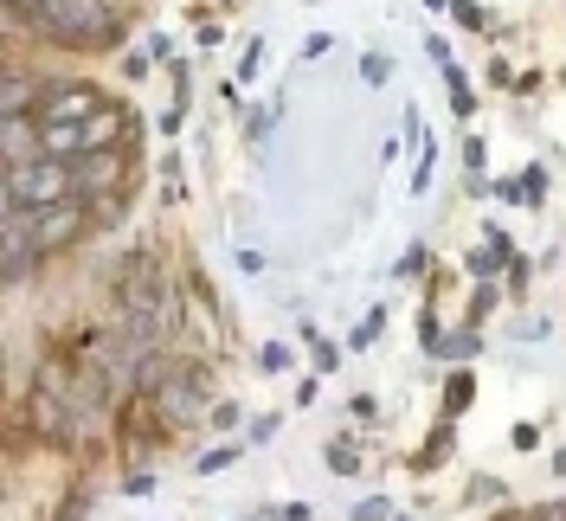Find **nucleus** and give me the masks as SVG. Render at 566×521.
<instances>
[{
	"mask_svg": "<svg viewBox=\"0 0 566 521\" xmlns=\"http://www.w3.org/2000/svg\"><path fill=\"white\" fill-rule=\"evenodd\" d=\"M515 335H522V342H541V335H547V315H522Z\"/></svg>",
	"mask_w": 566,
	"mask_h": 521,
	"instance_id": "12",
	"label": "nucleus"
},
{
	"mask_svg": "<svg viewBox=\"0 0 566 521\" xmlns=\"http://www.w3.org/2000/svg\"><path fill=\"white\" fill-rule=\"evenodd\" d=\"M387 59H380V52H374V59H360V77H367V84H387Z\"/></svg>",
	"mask_w": 566,
	"mask_h": 521,
	"instance_id": "14",
	"label": "nucleus"
},
{
	"mask_svg": "<svg viewBox=\"0 0 566 521\" xmlns=\"http://www.w3.org/2000/svg\"><path fill=\"white\" fill-rule=\"evenodd\" d=\"M348 521H387V496H367V502H360Z\"/></svg>",
	"mask_w": 566,
	"mask_h": 521,
	"instance_id": "10",
	"label": "nucleus"
},
{
	"mask_svg": "<svg viewBox=\"0 0 566 521\" xmlns=\"http://www.w3.org/2000/svg\"><path fill=\"white\" fill-rule=\"evenodd\" d=\"M104 110H116V104H109L97 84H71L65 77V84L39 104V123H91V116H104Z\"/></svg>",
	"mask_w": 566,
	"mask_h": 521,
	"instance_id": "6",
	"label": "nucleus"
},
{
	"mask_svg": "<svg viewBox=\"0 0 566 521\" xmlns=\"http://www.w3.org/2000/svg\"><path fill=\"white\" fill-rule=\"evenodd\" d=\"M328 463H335V477H354V470H360V457L348 451V438H335V445H328Z\"/></svg>",
	"mask_w": 566,
	"mask_h": 521,
	"instance_id": "7",
	"label": "nucleus"
},
{
	"mask_svg": "<svg viewBox=\"0 0 566 521\" xmlns=\"http://www.w3.org/2000/svg\"><path fill=\"white\" fill-rule=\"evenodd\" d=\"M123 180H129V155H123V148L77 155V161H71V194H77L84 207H109V200H123Z\"/></svg>",
	"mask_w": 566,
	"mask_h": 521,
	"instance_id": "5",
	"label": "nucleus"
},
{
	"mask_svg": "<svg viewBox=\"0 0 566 521\" xmlns=\"http://www.w3.org/2000/svg\"><path fill=\"white\" fill-rule=\"evenodd\" d=\"M258 361H264V374H283V367H290V347H277V342H271L264 354H258Z\"/></svg>",
	"mask_w": 566,
	"mask_h": 521,
	"instance_id": "13",
	"label": "nucleus"
},
{
	"mask_svg": "<svg viewBox=\"0 0 566 521\" xmlns=\"http://www.w3.org/2000/svg\"><path fill=\"white\" fill-rule=\"evenodd\" d=\"M271 521H310V502H290V509H271Z\"/></svg>",
	"mask_w": 566,
	"mask_h": 521,
	"instance_id": "16",
	"label": "nucleus"
},
{
	"mask_svg": "<svg viewBox=\"0 0 566 521\" xmlns=\"http://www.w3.org/2000/svg\"><path fill=\"white\" fill-rule=\"evenodd\" d=\"M554 477H566V445H560V451H554Z\"/></svg>",
	"mask_w": 566,
	"mask_h": 521,
	"instance_id": "17",
	"label": "nucleus"
},
{
	"mask_svg": "<svg viewBox=\"0 0 566 521\" xmlns=\"http://www.w3.org/2000/svg\"><path fill=\"white\" fill-rule=\"evenodd\" d=\"M424 264H431V251H424V244H412V251H406V258L392 264V278H419Z\"/></svg>",
	"mask_w": 566,
	"mask_h": 521,
	"instance_id": "8",
	"label": "nucleus"
},
{
	"mask_svg": "<svg viewBox=\"0 0 566 521\" xmlns=\"http://www.w3.org/2000/svg\"><path fill=\"white\" fill-rule=\"evenodd\" d=\"M392 521H412V515H392Z\"/></svg>",
	"mask_w": 566,
	"mask_h": 521,
	"instance_id": "18",
	"label": "nucleus"
},
{
	"mask_svg": "<svg viewBox=\"0 0 566 521\" xmlns=\"http://www.w3.org/2000/svg\"><path fill=\"white\" fill-rule=\"evenodd\" d=\"M502 521H509V515H502Z\"/></svg>",
	"mask_w": 566,
	"mask_h": 521,
	"instance_id": "19",
	"label": "nucleus"
},
{
	"mask_svg": "<svg viewBox=\"0 0 566 521\" xmlns=\"http://www.w3.org/2000/svg\"><path fill=\"white\" fill-rule=\"evenodd\" d=\"M91 219L97 212L84 207V200H65V207H7L0 212V226H20L27 232V244H33L39 258H59V251H71V244L91 232Z\"/></svg>",
	"mask_w": 566,
	"mask_h": 521,
	"instance_id": "2",
	"label": "nucleus"
},
{
	"mask_svg": "<svg viewBox=\"0 0 566 521\" xmlns=\"http://www.w3.org/2000/svg\"><path fill=\"white\" fill-rule=\"evenodd\" d=\"M7 27L13 33L33 27L45 45H65V52H104L129 33V7L123 0H7Z\"/></svg>",
	"mask_w": 566,
	"mask_h": 521,
	"instance_id": "1",
	"label": "nucleus"
},
{
	"mask_svg": "<svg viewBox=\"0 0 566 521\" xmlns=\"http://www.w3.org/2000/svg\"><path fill=\"white\" fill-rule=\"evenodd\" d=\"M207 425H212V431H232V425H239V406H212Z\"/></svg>",
	"mask_w": 566,
	"mask_h": 521,
	"instance_id": "15",
	"label": "nucleus"
},
{
	"mask_svg": "<svg viewBox=\"0 0 566 521\" xmlns=\"http://www.w3.org/2000/svg\"><path fill=\"white\" fill-rule=\"evenodd\" d=\"M232 457H239V451H232V445H219V451H207V457H200V477H219V470H226Z\"/></svg>",
	"mask_w": 566,
	"mask_h": 521,
	"instance_id": "9",
	"label": "nucleus"
},
{
	"mask_svg": "<svg viewBox=\"0 0 566 521\" xmlns=\"http://www.w3.org/2000/svg\"><path fill=\"white\" fill-rule=\"evenodd\" d=\"M71 194V161H27V168H7V207H65Z\"/></svg>",
	"mask_w": 566,
	"mask_h": 521,
	"instance_id": "3",
	"label": "nucleus"
},
{
	"mask_svg": "<svg viewBox=\"0 0 566 521\" xmlns=\"http://www.w3.org/2000/svg\"><path fill=\"white\" fill-rule=\"evenodd\" d=\"M207 393H212L207 367H200V361H180L175 381L161 386V393H155L148 406H155V418H161L168 431H180V425H193V418L207 413ZM200 425H207V418H200Z\"/></svg>",
	"mask_w": 566,
	"mask_h": 521,
	"instance_id": "4",
	"label": "nucleus"
},
{
	"mask_svg": "<svg viewBox=\"0 0 566 521\" xmlns=\"http://www.w3.org/2000/svg\"><path fill=\"white\" fill-rule=\"evenodd\" d=\"M444 406H451V413H463V406H470V374H458V381H451V393H444Z\"/></svg>",
	"mask_w": 566,
	"mask_h": 521,
	"instance_id": "11",
	"label": "nucleus"
}]
</instances>
